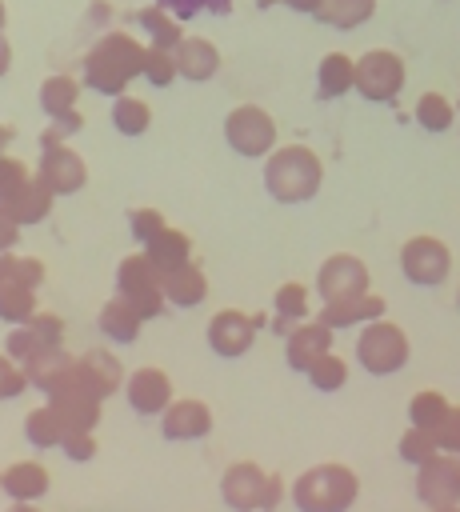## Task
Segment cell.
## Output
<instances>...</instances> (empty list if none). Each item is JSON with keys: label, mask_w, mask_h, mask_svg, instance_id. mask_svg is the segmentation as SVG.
I'll use <instances>...</instances> for the list:
<instances>
[{"label": "cell", "mask_w": 460, "mask_h": 512, "mask_svg": "<svg viewBox=\"0 0 460 512\" xmlns=\"http://www.w3.org/2000/svg\"><path fill=\"white\" fill-rule=\"evenodd\" d=\"M160 284H164V300H168L172 308H196V304H204V296H208V276H204V268H200L196 260L184 264V268L160 272Z\"/></svg>", "instance_id": "obj_23"}, {"label": "cell", "mask_w": 460, "mask_h": 512, "mask_svg": "<svg viewBox=\"0 0 460 512\" xmlns=\"http://www.w3.org/2000/svg\"><path fill=\"white\" fill-rule=\"evenodd\" d=\"M96 324H100L104 340H112V344H132V340L140 336V328H144V316H140L132 304H124L120 296H108V300L100 304Z\"/></svg>", "instance_id": "obj_24"}, {"label": "cell", "mask_w": 460, "mask_h": 512, "mask_svg": "<svg viewBox=\"0 0 460 512\" xmlns=\"http://www.w3.org/2000/svg\"><path fill=\"white\" fill-rule=\"evenodd\" d=\"M32 180V172L24 168V160H16V156H0V204L12 196V192H20L24 184Z\"/></svg>", "instance_id": "obj_43"}, {"label": "cell", "mask_w": 460, "mask_h": 512, "mask_svg": "<svg viewBox=\"0 0 460 512\" xmlns=\"http://www.w3.org/2000/svg\"><path fill=\"white\" fill-rule=\"evenodd\" d=\"M452 120H456V104H452L448 96L424 92V96L416 100V124H420L424 132H448Z\"/></svg>", "instance_id": "obj_34"}, {"label": "cell", "mask_w": 460, "mask_h": 512, "mask_svg": "<svg viewBox=\"0 0 460 512\" xmlns=\"http://www.w3.org/2000/svg\"><path fill=\"white\" fill-rule=\"evenodd\" d=\"M76 96H80V84L72 76H48L40 84V108L48 120H60L68 112H76Z\"/></svg>", "instance_id": "obj_30"}, {"label": "cell", "mask_w": 460, "mask_h": 512, "mask_svg": "<svg viewBox=\"0 0 460 512\" xmlns=\"http://www.w3.org/2000/svg\"><path fill=\"white\" fill-rule=\"evenodd\" d=\"M388 304L380 292H364V296H348V300H332V304H320L316 320L328 324L332 332H344V328H364L372 320H384Z\"/></svg>", "instance_id": "obj_18"}, {"label": "cell", "mask_w": 460, "mask_h": 512, "mask_svg": "<svg viewBox=\"0 0 460 512\" xmlns=\"http://www.w3.org/2000/svg\"><path fill=\"white\" fill-rule=\"evenodd\" d=\"M176 76H180V68H176V52H172V48H152V44H148V56H144V80L156 84V88H168Z\"/></svg>", "instance_id": "obj_39"}, {"label": "cell", "mask_w": 460, "mask_h": 512, "mask_svg": "<svg viewBox=\"0 0 460 512\" xmlns=\"http://www.w3.org/2000/svg\"><path fill=\"white\" fill-rule=\"evenodd\" d=\"M72 380H76L88 396L108 400V396H116V388H124L128 372H124V364H120L116 352H108V348H84V352L76 356Z\"/></svg>", "instance_id": "obj_14"}, {"label": "cell", "mask_w": 460, "mask_h": 512, "mask_svg": "<svg viewBox=\"0 0 460 512\" xmlns=\"http://www.w3.org/2000/svg\"><path fill=\"white\" fill-rule=\"evenodd\" d=\"M176 68H180L184 80L204 84V80H212L220 72V48L212 40H204V36H184L180 48H176Z\"/></svg>", "instance_id": "obj_22"}, {"label": "cell", "mask_w": 460, "mask_h": 512, "mask_svg": "<svg viewBox=\"0 0 460 512\" xmlns=\"http://www.w3.org/2000/svg\"><path fill=\"white\" fill-rule=\"evenodd\" d=\"M280 496H284V484H280V476H272L268 480V492H264V512H276Z\"/></svg>", "instance_id": "obj_49"}, {"label": "cell", "mask_w": 460, "mask_h": 512, "mask_svg": "<svg viewBox=\"0 0 460 512\" xmlns=\"http://www.w3.org/2000/svg\"><path fill=\"white\" fill-rule=\"evenodd\" d=\"M44 344H40V336L28 328V324H20V328H8V336H4V356L12 360V364H24L32 352H40Z\"/></svg>", "instance_id": "obj_42"}, {"label": "cell", "mask_w": 460, "mask_h": 512, "mask_svg": "<svg viewBox=\"0 0 460 512\" xmlns=\"http://www.w3.org/2000/svg\"><path fill=\"white\" fill-rule=\"evenodd\" d=\"M36 312H40V308H36V288H24V284H16V280H8V284L0 288V320H4L8 328L28 324Z\"/></svg>", "instance_id": "obj_32"}, {"label": "cell", "mask_w": 460, "mask_h": 512, "mask_svg": "<svg viewBox=\"0 0 460 512\" xmlns=\"http://www.w3.org/2000/svg\"><path fill=\"white\" fill-rule=\"evenodd\" d=\"M324 352H332V328L320 324L316 316L296 324L288 336H284V364L292 372H308Z\"/></svg>", "instance_id": "obj_19"}, {"label": "cell", "mask_w": 460, "mask_h": 512, "mask_svg": "<svg viewBox=\"0 0 460 512\" xmlns=\"http://www.w3.org/2000/svg\"><path fill=\"white\" fill-rule=\"evenodd\" d=\"M8 512H40L36 504H8Z\"/></svg>", "instance_id": "obj_53"}, {"label": "cell", "mask_w": 460, "mask_h": 512, "mask_svg": "<svg viewBox=\"0 0 460 512\" xmlns=\"http://www.w3.org/2000/svg\"><path fill=\"white\" fill-rule=\"evenodd\" d=\"M144 56H148V48L136 40V36H128V32H108V36H100L92 48H88V56H84V84L92 88V92H100V96H124V88L136 80V76H144Z\"/></svg>", "instance_id": "obj_1"}, {"label": "cell", "mask_w": 460, "mask_h": 512, "mask_svg": "<svg viewBox=\"0 0 460 512\" xmlns=\"http://www.w3.org/2000/svg\"><path fill=\"white\" fill-rule=\"evenodd\" d=\"M16 240H20V224H16V216L0 204V252H16Z\"/></svg>", "instance_id": "obj_48"}, {"label": "cell", "mask_w": 460, "mask_h": 512, "mask_svg": "<svg viewBox=\"0 0 460 512\" xmlns=\"http://www.w3.org/2000/svg\"><path fill=\"white\" fill-rule=\"evenodd\" d=\"M8 64H12V44L4 40V32H0V76L8 72Z\"/></svg>", "instance_id": "obj_51"}, {"label": "cell", "mask_w": 460, "mask_h": 512, "mask_svg": "<svg viewBox=\"0 0 460 512\" xmlns=\"http://www.w3.org/2000/svg\"><path fill=\"white\" fill-rule=\"evenodd\" d=\"M112 128L120 132V136H144L148 128H152V108L140 100V96H116L112 100Z\"/></svg>", "instance_id": "obj_29"}, {"label": "cell", "mask_w": 460, "mask_h": 512, "mask_svg": "<svg viewBox=\"0 0 460 512\" xmlns=\"http://www.w3.org/2000/svg\"><path fill=\"white\" fill-rule=\"evenodd\" d=\"M448 412H452V404H448V396L436 392V388H424V392H416V396L408 400V424H412V428L436 432Z\"/></svg>", "instance_id": "obj_31"}, {"label": "cell", "mask_w": 460, "mask_h": 512, "mask_svg": "<svg viewBox=\"0 0 460 512\" xmlns=\"http://www.w3.org/2000/svg\"><path fill=\"white\" fill-rule=\"evenodd\" d=\"M8 284V268H4V252H0V288Z\"/></svg>", "instance_id": "obj_54"}, {"label": "cell", "mask_w": 460, "mask_h": 512, "mask_svg": "<svg viewBox=\"0 0 460 512\" xmlns=\"http://www.w3.org/2000/svg\"><path fill=\"white\" fill-rule=\"evenodd\" d=\"M404 88V60L388 48H368L356 60V92L372 104H388Z\"/></svg>", "instance_id": "obj_9"}, {"label": "cell", "mask_w": 460, "mask_h": 512, "mask_svg": "<svg viewBox=\"0 0 460 512\" xmlns=\"http://www.w3.org/2000/svg\"><path fill=\"white\" fill-rule=\"evenodd\" d=\"M20 368H24V376H28V388H36V392L52 396L60 384H68V380H72V372H76V356H72V352H64V344H44V348H40V352H32Z\"/></svg>", "instance_id": "obj_17"}, {"label": "cell", "mask_w": 460, "mask_h": 512, "mask_svg": "<svg viewBox=\"0 0 460 512\" xmlns=\"http://www.w3.org/2000/svg\"><path fill=\"white\" fill-rule=\"evenodd\" d=\"M24 388H28L24 368H20V364H12V360L0 352V404H4V400H16Z\"/></svg>", "instance_id": "obj_44"}, {"label": "cell", "mask_w": 460, "mask_h": 512, "mask_svg": "<svg viewBox=\"0 0 460 512\" xmlns=\"http://www.w3.org/2000/svg\"><path fill=\"white\" fill-rule=\"evenodd\" d=\"M400 272L416 288H440L452 276V248H448V240L428 236V232L408 236L400 244Z\"/></svg>", "instance_id": "obj_7"}, {"label": "cell", "mask_w": 460, "mask_h": 512, "mask_svg": "<svg viewBox=\"0 0 460 512\" xmlns=\"http://www.w3.org/2000/svg\"><path fill=\"white\" fill-rule=\"evenodd\" d=\"M288 496L296 512H348L360 496V476L340 460H324V464L304 468L292 480Z\"/></svg>", "instance_id": "obj_3"}, {"label": "cell", "mask_w": 460, "mask_h": 512, "mask_svg": "<svg viewBox=\"0 0 460 512\" xmlns=\"http://www.w3.org/2000/svg\"><path fill=\"white\" fill-rule=\"evenodd\" d=\"M432 512H460V508H432Z\"/></svg>", "instance_id": "obj_56"}, {"label": "cell", "mask_w": 460, "mask_h": 512, "mask_svg": "<svg viewBox=\"0 0 460 512\" xmlns=\"http://www.w3.org/2000/svg\"><path fill=\"white\" fill-rule=\"evenodd\" d=\"M136 20L144 24V32H148L152 48H172V52L180 48V40H184V32H180V20H176V16H168L164 8H144Z\"/></svg>", "instance_id": "obj_33"}, {"label": "cell", "mask_w": 460, "mask_h": 512, "mask_svg": "<svg viewBox=\"0 0 460 512\" xmlns=\"http://www.w3.org/2000/svg\"><path fill=\"white\" fill-rule=\"evenodd\" d=\"M52 200H56V196H52V192L32 176L20 192H12V196L4 200V208L16 216V224H20V228H32V224H44V216L52 212Z\"/></svg>", "instance_id": "obj_27"}, {"label": "cell", "mask_w": 460, "mask_h": 512, "mask_svg": "<svg viewBox=\"0 0 460 512\" xmlns=\"http://www.w3.org/2000/svg\"><path fill=\"white\" fill-rule=\"evenodd\" d=\"M28 328L40 336V344H64V320L56 312H36L28 320Z\"/></svg>", "instance_id": "obj_46"}, {"label": "cell", "mask_w": 460, "mask_h": 512, "mask_svg": "<svg viewBox=\"0 0 460 512\" xmlns=\"http://www.w3.org/2000/svg\"><path fill=\"white\" fill-rule=\"evenodd\" d=\"M60 452H64L72 464H88V460L96 456V436H92V432H68L64 444H60Z\"/></svg>", "instance_id": "obj_45"}, {"label": "cell", "mask_w": 460, "mask_h": 512, "mask_svg": "<svg viewBox=\"0 0 460 512\" xmlns=\"http://www.w3.org/2000/svg\"><path fill=\"white\" fill-rule=\"evenodd\" d=\"M140 252H144L152 264H156V272H172V268L192 264V236L168 224V228H164L156 240H148Z\"/></svg>", "instance_id": "obj_25"}, {"label": "cell", "mask_w": 460, "mask_h": 512, "mask_svg": "<svg viewBox=\"0 0 460 512\" xmlns=\"http://www.w3.org/2000/svg\"><path fill=\"white\" fill-rule=\"evenodd\" d=\"M36 180H40L52 196H76V192L88 184V164H84V156H80L76 148L56 144V148H44V152H40Z\"/></svg>", "instance_id": "obj_13"}, {"label": "cell", "mask_w": 460, "mask_h": 512, "mask_svg": "<svg viewBox=\"0 0 460 512\" xmlns=\"http://www.w3.org/2000/svg\"><path fill=\"white\" fill-rule=\"evenodd\" d=\"M44 400L56 408V416L64 420L68 432H96V424H100V404H104V400L88 396L76 380L60 384V388H56L52 396H44Z\"/></svg>", "instance_id": "obj_20"}, {"label": "cell", "mask_w": 460, "mask_h": 512, "mask_svg": "<svg viewBox=\"0 0 460 512\" xmlns=\"http://www.w3.org/2000/svg\"><path fill=\"white\" fill-rule=\"evenodd\" d=\"M436 440H440V452L460 456V408H456V404H452V412L444 416V424L436 428Z\"/></svg>", "instance_id": "obj_47"}, {"label": "cell", "mask_w": 460, "mask_h": 512, "mask_svg": "<svg viewBox=\"0 0 460 512\" xmlns=\"http://www.w3.org/2000/svg\"><path fill=\"white\" fill-rule=\"evenodd\" d=\"M256 328H260L256 316H248V312H240V308H220V312H212V320H208V328H204V340H208V348H212L216 356L236 360V356L252 352Z\"/></svg>", "instance_id": "obj_11"}, {"label": "cell", "mask_w": 460, "mask_h": 512, "mask_svg": "<svg viewBox=\"0 0 460 512\" xmlns=\"http://www.w3.org/2000/svg\"><path fill=\"white\" fill-rule=\"evenodd\" d=\"M64 436H68V428H64V420L56 416V408L44 400V404H36L28 416H24V440L32 444V448H40V452H48V448H60L64 444Z\"/></svg>", "instance_id": "obj_28"}, {"label": "cell", "mask_w": 460, "mask_h": 512, "mask_svg": "<svg viewBox=\"0 0 460 512\" xmlns=\"http://www.w3.org/2000/svg\"><path fill=\"white\" fill-rule=\"evenodd\" d=\"M112 296H120L124 304H132L144 320H156V316L168 308L160 272H156V264H152L144 252H132V256H124V260L116 264V292H112Z\"/></svg>", "instance_id": "obj_5"}, {"label": "cell", "mask_w": 460, "mask_h": 512, "mask_svg": "<svg viewBox=\"0 0 460 512\" xmlns=\"http://www.w3.org/2000/svg\"><path fill=\"white\" fill-rule=\"evenodd\" d=\"M416 500L432 508H460V456L440 452L416 468Z\"/></svg>", "instance_id": "obj_10"}, {"label": "cell", "mask_w": 460, "mask_h": 512, "mask_svg": "<svg viewBox=\"0 0 460 512\" xmlns=\"http://www.w3.org/2000/svg\"><path fill=\"white\" fill-rule=\"evenodd\" d=\"M16 140V128L12 124H0V156H4V148Z\"/></svg>", "instance_id": "obj_52"}, {"label": "cell", "mask_w": 460, "mask_h": 512, "mask_svg": "<svg viewBox=\"0 0 460 512\" xmlns=\"http://www.w3.org/2000/svg\"><path fill=\"white\" fill-rule=\"evenodd\" d=\"M344 92H356V60L344 56V52H328L316 68V96L336 100Z\"/></svg>", "instance_id": "obj_26"}, {"label": "cell", "mask_w": 460, "mask_h": 512, "mask_svg": "<svg viewBox=\"0 0 460 512\" xmlns=\"http://www.w3.org/2000/svg\"><path fill=\"white\" fill-rule=\"evenodd\" d=\"M324 184V164L308 144H280L264 156V192L276 204H308Z\"/></svg>", "instance_id": "obj_2"}, {"label": "cell", "mask_w": 460, "mask_h": 512, "mask_svg": "<svg viewBox=\"0 0 460 512\" xmlns=\"http://www.w3.org/2000/svg\"><path fill=\"white\" fill-rule=\"evenodd\" d=\"M272 308H276L280 320H292V324L312 320V316H308V288H304L300 280H284V284L276 288V296H272Z\"/></svg>", "instance_id": "obj_38"}, {"label": "cell", "mask_w": 460, "mask_h": 512, "mask_svg": "<svg viewBox=\"0 0 460 512\" xmlns=\"http://www.w3.org/2000/svg\"><path fill=\"white\" fill-rule=\"evenodd\" d=\"M456 112H460V100H456Z\"/></svg>", "instance_id": "obj_58"}, {"label": "cell", "mask_w": 460, "mask_h": 512, "mask_svg": "<svg viewBox=\"0 0 460 512\" xmlns=\"http://www.w3.org/2000/svg\"><path fill=\"white\" fill-rule=\"evenodd\" d=\"M268 472L252 460H236L220 472V500L232 512H264V492H268Z\"/></svg>", "instance_id": "obj_12"}, {"label": "cell", "mask_w": 460, "mask_h": 512, "mask_svg": "<svg viewBox=\"0 0 460 512\" xmlns=\"http://www.w3.org/2000/svg\"><path fill=\"white\" fill-rule=\"evenodd\" d=\"M396 452H400L404 464L420 468V464H428V460L440 456V440H436V432H428V428H412V424H408V432L400 436Z\"/></svg>", "instance_id": "obj_35"}, {"label": "cell", "mask_w": 460, "mask_h": 512, "mask_svg": "<svg viewBox=\"0 0 460 512\" xmlns=\"http://www.w3.org/2000/svg\"><path fill=\"white\" fill-rule=\"evenodd\" d=\"M212 432V408L196 396H180L164 408L160 416V436L172 444H188V440H204Z\"/></svg>", "instance_id": "obj_16"}, {"label": "cell", "mask_w": 460, "mask_h": 512, "mask_svg": "<svg viewBox=\"0 0 460 512\" xmlns=\"http://www.w3.org/2000/svg\"><path fill=\"white\" fill-rule=\"evenodd\" d=\"M456 308H460V288H456Z\"/></svg>", "instance_id": "obj_57"}, {"label": "cell", "mask_w": 460, "mask_h": 512, "mask_svg": "<svg viewBox=\"0 0 460 512\" xmlns=\"http://www.w3.org/2000/svg\"><path fill=\"white\" fill-rule=\"evenodd\" d=\"M4 24H8V8H4V0H0V32H4Z\"/></svg>", "instance_id": "obj_55"}, {"label": "cell", "mask_w": 460, "mask_h": 512, "mask_svg": "<svg viewBox=\"0 0 460 512\" xmlns=\"http://www.w3.org/2000/svg\"><path fill=\"white\" fill-rule=\"evenodd\" d=\"M376 12V0H324L320 20L332 28H360Z\"/></svg>", "instance_id": "obj_36"}, {"label": "cell", "mask_w": 460, "mask_h": 512, "mask_svg": "<svg viewBox=\"0 0 460 512\" xmlns=\"http://www.w3.org/2000/svg\"><path fill=\"white\" fill-rule=\"evenodd\" d=\"M164 228H168V220H164L160 208H132V212H128V232H132V240H136L140 248H144L148 240H156Z\"/></svg>", "instance_id": "obj_41"}, {"label": "cell", "mask_w": 460, "mask_h": 512, "mask_svg": "<svg viewBox=\"0 0 460 512\" xmlns=\"http://www.w3.org/2000/svg\"><path fill=\"white\" fill-rule=\"evenodd\" d=\"M224 140L244 160H264L276 152V120L260 104H236L224 116Z\"/></svg>", "instance_id": "obj_6"}, {"label": "cell", "mask_w": 460, "mask_h": 512, "mask_svg": "<svg viewBox=\"0 0 460 512\" xmlns=\"http://www.w3.org/2000/svg\"><path fill=\"white\" fill-rule=\"evenodd\" d=\"M48 488H52V476L40 460H16L0 472V492L12 504H36L40 496H48Z\"/></svg>", "instance_id": "obj_21"}, {"label": "cell", "mask_w": 460, "mask_h": 512, "mask_svg": "<svg viewBox=\"0 0 460 512\" xmlns=\"http://www.w3.org/2000/svg\"><path fill=\"white\" fill-rule=\"evenodd\" d=\"M124 400H128V408L140 412V416H164V408L172 404V380H168V372H164V368H152V364L128 372V380H124Z\"/></svg>", "instance_id": "obj_15"}, {"label": "cell", "mask_w": 460, "mask_h": 512, "mask_svg": "<svg viewBox=\"0 0 460 512\" xmlns=\"http://www.w3.org/2000/svg\"><path fill=\"white\" fill-rule=\"evenodd\" d=\"M316 296L324 304L332 300H348V296H364L372 292V272L356 252H332L320 268H316Z\"/></svg>", "instance_id": "obj_8"}, {"label": "cell", "mask_w": 460, "mask_h": 512, "mask_svg": "<svg viewBox=\"0 0 460 512\" xmlns=\"http://www.w3.org/2000/svg\"><path fill=\"white\" fill-rule=\"evenodd\" d=\"M412 360V340L392 320H372L356 332V364L368 376H396Z\"/></svg>", "instance_id": "obj_4"}, {"label": "cell", "mask_w": 460, "mask_h": 512, "mask_svg": "<svg viewBox=\"0 0 460 512\" xmlns=\"http://www.w3.org/2000/svg\"><path fill=\"white\" fill-rule=\"evenodd\" d=\"M280 4H288L296 12H308V16H320V8H324V0H280Z\"/></svg>", "instance_id": "obj_50"}, {"label": "cell", "mask_w": 460, "mask_h": 512, "mask_svg": "<svg viewBox=\"0 0 460 512\" xmlns=\"http://www.w3.org/2000/svg\"><path fill=\"white\" fill-rule=\"evenodd\" d=\"M4 268H8V280L24 284V288H40L48 268L36 260V256H24V252H4Z\"/></svg>", "instance_id": "obj_40"}, {"label": "cell", "mask_w": 460, "mask_h": 512, "mask_svg": "<svg viewBox=\"0 0 460 512\" xmlns=\"http://www.w3.org/2000/svg\"><path fill=\"white\" fill-rule=\"evenodd\" d=\"M304 376H308V384H312L316 392H340V388L348 384V360L336 356V352H324Z\"/></svg>", "instance_id": "obj_37"}]
</instances>
